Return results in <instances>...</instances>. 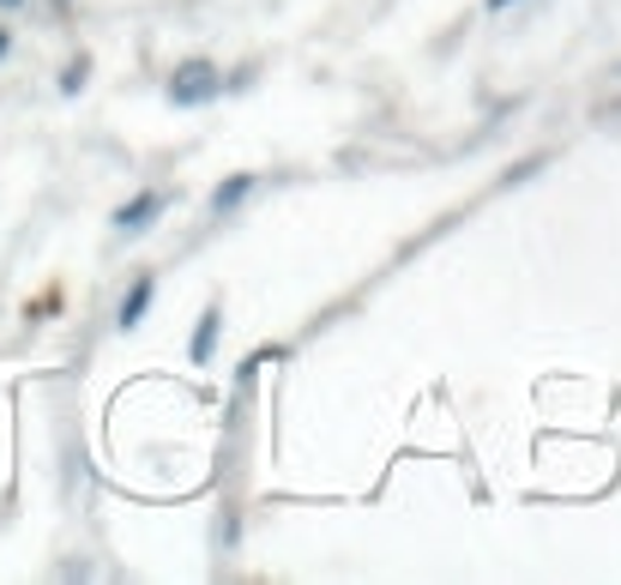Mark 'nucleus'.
<instances>
[{
    "label": "nucleus",
    "instance_id": "nucleus-1",
    "mask_svg": "<svg viewBox=\"0 0 621 585\" xmlns=\"http://www.w3.org/2000/svg\"><path fill=\"white\" fill-rule=\"evenodd\" d=\"M163 97L169 109H206L223 97V66L206 61V54H187V61H175V73L163 78Z\"/></svg>",
    "mask_w": 621,
    "mask_h": 585
},
{
    "label": "nucleus",
    "instance_id": "nucleus-2",
    "mask_svg": "<svg viewBox=\"0 0 621 585\" xmlns=\"http://www.w3.org/2000/svg\"><path fill=\"white\" fill-rule=\"evenodd\" d=\"M163 211H169V187H139L133 199H121V206H115L109 230H115L121 242H133V235L157 230V218H163Z\"/></svg>",
    "mask_w": 621,
    "mask_h": 585
},
{
    "label": "nucleus",
    "instance_id": "nucleus-3",
    "mask_svg": "<svg viewBox=\"0 0 621 585\" xmlns=\"http://www.w3.org/2000/svg\"><path fill=\"white\" fill-rule=\"evenodd\" d=\"M151 302H157V272H133L127 296L115 302V332H139L145 314H151Z\"/></svg>",
    "mask_w": 621,
    "mask_h": 585
},
{
    "label": "nucleus",
    "instance_id": "nucleus-4",
    "mask_svg": "<svg viewBox=\"0 0 621 585\" xmlns=\"http://www.w3.org/2000/svg\"><path fill=\"white\" fill-rule=\"evenodd\" d=\"M254 194H259V175L254 170H235V175H223V182L211 187L206 206H211V218H235V211H242Z\"/></svg>",
    "mask_w": 621,
    "mask_h": 585
},
{
    "label": "nucleus",
    "instance_id": "nucleus-5",
    "mask_svg": "<svg viewBox=\"0 0 621 585\" xmlns=\"http://www.w3.org/2000/svg\"><path fill=\"white\" fill-rule=\"evenodd\" d=\"M218 332H223V308L218 302H206L194 320V339H187V363L194 368H211V356H218Z\"/></svg>",
    "mask_w": 621,
    "mask_h": 585
},
{
    "label": "nucleus",
    "instance_id": "nucleus-6",
    "mask_svg": "<svg viewBox=\"0 0 621 585\" xmlns=\"http://www.w3.org/2000/svg\"><path fill=\"white\" fill-rule=\"evenodd\" d=\"M85 85H92V54H73V61L61 66V78H54V92H61V97H78Z\"/></svg>",
    "mask_w": 621,
    "mask_h": 585
},
{
    "label": "nucleus",
    "instance_id": "nucleus-7",
    "mask_svg": "<svg viewBox=\"0 0 621 585\" xmlns=\"http://www.w3.org/2000/svg\"><path fill=\"white\" fill-rule=\"evenodd\" d=\"M513 7H525V0H483V13H489V19H501V13H513Z\"/></svg>",
    "mask_w": 621,
    "mask_h": 585
},
{
    "label": "nucleus",
    "instance_id": "nucleus-8",
    "mask_svg": "<svg viewBox=\"0 0 621 585\" xmlns=\"http://www.w3.org/2000/svg\"><path fill=\"white\" fill-rule=\"evenodd\" d=\"M7 54H13V31L0 25V61H7Z\"/></svg>",
    "mask_w": 621,
    "mask_h": 585
},
{
    "label": "nucleus",
    "instance_id": "nucleus-9",
    "mask_svg": "<svg viewBox=\"0 0 621 585\" xmlns=\"http://www.w3.org/2000/svg\"><path fill=\"white\" fill-rule=\"evenodd\" d=\"M19 7H31V0H0V13H19Z\"/></svg>",
    "mask_w": 621,
    "mask_h": 585
},
{
    "label": "nucleus",
    "instance_id": "nucleus-10",
    "mask_svg": "<svg viewBox=\"0 0 621 585\" xmlns=\"http://www.w3.org/2000/svg\"><path fill=\"white\" fill-rule=\"evenodd\" d=\"M616 78H621V66H616Z\"/></svg>",
    "mask_w": 621,
    "mask_h": 585
}]
</instances>
